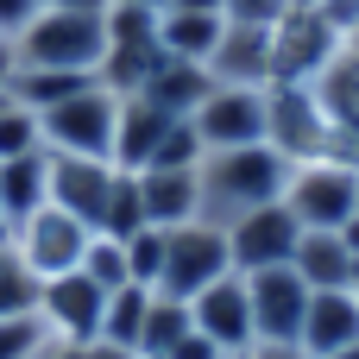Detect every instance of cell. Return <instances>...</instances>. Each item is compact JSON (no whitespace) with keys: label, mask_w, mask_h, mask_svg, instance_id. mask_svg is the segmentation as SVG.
Here are the masks:
<instances>
[{"label":"cell","mask_w":359,"mask_h":359,"mask_svg":"<svg viewBox=\"0 0 359 359\" xmlns=\"http://www.w3.org/2000/svg\"><path fill=\"white\" fill-rule=\"evenodd\" d=\"M290 158L278 145H233V151H202L196 164V215L215 227H233L252 208L284 202Z\"/></svg>","instance_id":"1"},{"label":"cell","mask_w":359,"mask_h":359,"mask_svg":"<svg viewBox=\"0 0 359 359\" xmlns=\"http://www.w3.org/2000/svg\"><path fill=\"white\" fill-rule=\"evenodd\" d=\"M13 44V63L19 69H82L95 76L101 57H107V25L101 13H76V6H38L32 25Z\"/></svg>","instance_id":"2"},{"label":"cell","mask_w":359,"mask_h":359,"mask_svg":"<svg viewBox=\"0 0 359 359\" xmlns=\"http://www.w3.org/2000/svg\"><path fill=\"white\" fill-rule=\"evenodd\" d=\"M284 208L297 215V227H328V233H341L359 215V164H347L341 151H322V158L290 164Z\"/></svg>","instance_id":"3"},{"label":"cell","mask_w":359,"mask_h":359,"mask_svg":"<svg viewBox=\"0 0 359 359\" xmlns=\"http://www.w3.org/2000/svg\"><path fill=\"white\" fill-rule=\"evenodd\" d=\"M114 120H120V95L101 88V76H95L82 95H69V101H57V107L38 114V126H44V151L107 158V164H114Z\"/></svg>","instance_id":"4"},{"label":"cell","mask_w":359,"mask_h":359,"mask_svg":"<svg viewBox=\"0 0 359 359\" xmlns=\"http://www.w3.org/2000/svg\"><path fill=\"white\" fill-rule=\"evenodd\" d=\"M265 145H278L290 164L334 151V120L309 82H271L265 88Z\"/></svg>","instance_id":"5"},{"label":"cell","mask_w":359,"mask_h":359,"mask_svg":"<svg viewBox=\"0 0 359 359\" xmlns=\"http://www.w3.org/2000/svg\"><path fill=\"white\" fill-rule=\"evenodd\" d=\"M233 271V252H227V227L215 221H183V227H164V271H158V290L164 297H202L215 278Z\"/></svg>","instance_id":"6"},{"label":"cell","mask_w":359,"mask_h":359,"mask_svg":"<svg viewBox=\"0 0 359 359\" xmlns=\"http://www.w3.org/2000/svg\"><path fill=\"white\" fill-rule=\"evenodd\" d=\"M341 57V32L316 6H290L271 25V82H316Z\"/></svg>","instance_id":"7"},{"label":"cell","mask_w":359,"mask_h":359,"mask_svg":"<svg viewBox=\"0 0 359 359\" xmlns=\"http://www.w3.org/2000/svg\"><path fill=\"white\" fill-rule=\"evenodd\" d=\"M88 240H95V227H82L76 215H63L57 202H44L38 215H25V221L13 227V246H19V259L32 265L38 284H44V278H63V271H82Z\"/></svg>","instance_id":"8"},{"label":"cell","mask_w":359,"mask_h":359,"mask_svg":"<svg viewBox=\"0 0 359 359\" xmlns=\"http://www.w3.org/2000/svg\"><path fill=\"white\" fill-rule=\"evenodd\" d=\"M246 297H252V334L259 347H297L303 316H309V284L297 278V265H271V271H240Z\"/></svg>","instance_id":"9"},{"label":"cell","mask_w":359,"mask_h":359,"mask_svg":"<svg viewBox=\"0 0 359 359\" xmlns=\"http://www.w3.org/2000/svg\"><path fill=\"white\" fill-rule=\"evenodd\" d=\"M202 151H233V145H265V88H208L202 107L189 114Z\"/></svg>","instance_id":"10"},{"label":"cell","mask_w":359,"mask_h":359,"mask_svg":"<svg viewBox=\"0 0 359 359\" xmlns=\"http://www.w3.org/2000/svg\"><path fill=\"white\" fill-rule=\"evenodd\" d=\"M101 309H107V290L82 271H63V278L38 284V316H44L50 341H63V347H88L101 334Z\"/></svg>","instance_id":"11"},{"label":"cell","mask_w":359,"mask_h":359,"mask_svg":"<svg viewBox=\"0 0 359 359\" xmlns=\"http://www.w3.org/2000/svg\"><path fill=\"white\" fill-rule=\"evenodd\" d=\"M114 177H120V164H107V158H69V151H50V164H44V189H50V202H57L63 215H76L82 227H101V208H107V196H114Z\"/></svg>","instance_id":"12"},{"label":"cell","mask_w":359,"mask_h":359,"mask_svg":"<svg viewBox=\"0 0 359 359\" xmlns=\"http://www.w3.org/2000/svg\"><path fill=\"white\" fill-rule=\"evenodd\" d=\"M297 240H303V227H297V215H290L284 202L252 208V215H240V221L227 227L233 271H271V265H290V259H297Z\"/></svg>","instance_id":"13"},{"label":"cell","mask_w":359,"mask_h":359,"mask_svg":"<svg viewBox=\"0 0 359 359\" xmlns=\"http://www.w3.org/2000/svg\"><path fill=\"white\" fill-rule=\"evenodd\" d=\"M189 322H196L221 353L259 347V334H252V297H246V278H240V271H227V278H215L202 297H189Z\"/></svg>","instance_id":"14"},{"label":"cell","mask_w":359,"mask_h":359,"mask_svg":"<svg viewBox=\"0 0 359 359\" xmlns=\"http://www.w3.org/2000/svg\"><path fill=\"white\" fill-rule=\"evenodd\" d=\"M202 69L221 88H271V25H233L227 19V32Z\"/></svg>","instance_id":"15"},{"label":"cell","mask_w":359,"mask_h":359,"mask_svg":"<svg viewBox=\"0 0 359 359\" xmlns=\"http://www.w3.org/2000/svg\"><path fill=\"white\" fill-rule=\"evenodd\" d=\"M353 341H359V290H316L297 347L309 359H328L341 347H353Z\"/></svg>","instance_id":"16"},{"label":"cell","mask_w":359,"mask_h":359,"mask_svg":"<svg viewBox=\"0 0 359 359\" xmlns=\"http://www.w3.org/2000/svg\"><path fill=\"white\" fill-rule=\"evenodd\" d=\"M177 126V114H164L158 101H145V95H120V120H114V164L120 170H145L151 164V151H158V139Z\"/></svg>","instance_id":"17"},{"label":"cell","mask_w":359,"mask_h":359,"mask_svg":"<svg viewBox=\"0 0 359 359\" xmlns=\"http://www.w3.org/2000/svg\"><path fill=\"white\" fill-rule=\"evenodd\" d=\"M297 278L309 284V290H353V246H347V233H328V227H303V240H297Z\"/></svg>","instance_id":"18"},{"label":"cell","mask_w":359,"mask_h":359,"mask_svg":"<svg viewBox=\"0 0 359 359\" xmlns=\"http://www.w3.org/2000/svg\"><path fill=\"white\" fill-rule=\"evenodd\" d=\"M227 19L221 13H196V6H164L158 13V50L183 57V63H208V50L221 44Z\"/></svg>","instance_id":"19"},{"label":"cell","mask_w":359,"mask_h":359,"mask_svg":"<svg viewBox=\"0 0 359 359\" xmlns=\"http://www.w3.org/2000/svg\"><path fill=\"white\" fill-rule=\"evenodd\" d=\"M139 196H145V227L202 221L196 215V170H139Z\"/></svg>","instance_id":"20"},{"label":"cell","mask_w":359,"mask_h":359,"mask_svg":"<svg viewBox=\"0 0 359 359\" xmlns=\"http://www.w3.org/2000/svg\"><path fill=\"white\" fill-rule=\"evenodd\" d=\"M215 88V76L202 69V63H183V57H164L158 69H151V82L139 88L145 101H158L164 114H177V120H189L196 107H202V95Z\"/></svg>","instance_id":"21"},{"label":"cell","mask_w":359,"mask_h":359,"mask_svg":"<svg viewBox=\"0 0 359 359\" xmlns=\"http://www.w3.org/2000/svg\"><path fill=\"white\" fill-rule=\"evenodd\" d=\"M44 164H50V151H25V158H6L0 164V215H6V227H19L25 215H38L50 202Z\"/></svg>","instance_id":"22"},{"label":"cell","mask_w":359,"mask_h":359,"mask_svg":"<svg viewBox=\"0 0 359 359\" xmlns=\"http://www.w3.org/2000/svg\"><path fill=\"white\" fill-rule=\"evenodd\" d=\"M309 88L322 95V107H328V120H334V145H341V139H359V63L353 57L341 50Z\"/></svg>","instance_id":"23"},{"label":"cell","mask_w":359,"mask_h":359,"mask_svg":"<svg viewBox=\"0 0 359 359\" xmlns=\"http://www.w3.org/2000/svg\"><path fill=\"white\" fill-rule=\"evenodd\" d=\"M95 76H82V69H13V82H6V95L19 101V107H32V114H44V107H57V101H69V95H82Z\"/></svg>","instance_id":"24"},{"label":"cell","mask_w":359,"mask_h":359,"mask_svg":"<svg viewBox=\"0 0 359 359\" xmlns=\"http://www.w3.org/2000/svg\"><path fill=\"white\" fill-rule=\"evenodd\" d=\"M145 309H151V290H145V284H120V290H107V309H101V334H95V341H114V347L139 353V328H145Z\"/></svg>","instance_id":"25"},{"label":"cell","mask_w":359,"mask_h":359,"mask_svg":"<svg viewBox=\"0 0 359 359\" xmlns=\"http://www.w3.org/2000/svg\"><path fill=\"white\" fill-rule=\"evenodd\" d=\"M196 322H189V303L183 297H164V290H151V309H145V328H139V353L164 359L183 334H189Z\"/></svg>","instance_id":"26"},{"label":"cell","mask_w":359,"mask_h":359,"mask_svg":"<svg viewBox=\"0 0 359 359\" xmlns=\"http://www.w3.org/2000/svg\"><path fill=\"white\" fill-rule=\"evenodd\" d=\"M139 227H145L139 170H120V177H114V196H107V208H101V227H95V233H107V240H133Z\"/></svg>","instance_id":"27"},{"label":"cell","mask_w":359,"mask_h":359,"mask_svg":"<svg viewBox=\"0 0 359 359\" xmlns=\"http://www.w3.org/2000/svg\"><path fill=\"white\" fill-rule=\"evenodd\" d=\"M101 25H107V50H151V44H158V13H151V6L114 0V6L101 13Z\"/></svg>","instance_id":"28"},{"label":"cell","mask_w":359,"mask_h":359,"mask_svg":"<svg viewBox=\"0 0 359 359\" xmlns=\"http://www.w3.org/2000/svg\"><path fill=\"white\" fill-rule=\"evenodd\" d=\"M25 151H44V126H38L32 107H19L13 95H0V164L25 158Z\"/></svg>","instance_id":"29"},{"label":"cell","mask_w":359,"mask_h":359,"mask_svg":"<svg viewBox=\"0 0 359 359\" xmlns=\"http://www.w3.org/2000/svg\"><path fill=\"white\" fill-rule=\"evenodd\" d=\"M19 309H38V278L19 259V246L0 240V316H19Z\"/></svg>","instance_id":"30"},{"label":"cell","mask_w":359,"mask_h":359,"mask_svg":"<svg viewBox=\"0 0 359 359\" xmlns=\"http://www.w3.org/2000/svg\"><path fill=\"white\" fill-rule=\"evenodd\" d=\"M50 347V328L38 309H19V316H0V359H38Z\"/></svg>","instance_id":"31"},{"label":"cell","mask_w":359,"mask_h":359,"mask_svg":"<svg viewBox=\"0 0 359 359\" xmlns=\"http://www.w3.org/2000/svg\"><path fill=\"white\" fill-rule=\"evenodd\" d=\"M82 278H95L101 290H120V284H133V271H126V240H107V233H95V240H88V252H82Z\"/></svg>","instance_id":"32"},{"label":"cell","mask_w":359,"mask_h":359,"mask_svg":"<svg viewBox=\"0 0 359 359\" xmlns=\"http://www.w3.org/2000/svg\"><path fill=\"white\" fill-rule=\"evenodd\" d=\"M202 164V139H196V126L189 120H177L164 139H158V151H151V164L145 170H196Z\"/></svg>","instance_id":"33"},{"label":"cell","mask_w":359,"mask_h":359,"mask_svg":"<svg viewBox=\"0 0 359 359\" xmlns=\"http://www.w3.org/2000/svg\"><path fill=\"white\" fill-rule=\"evenodd\" d=\"M126 271H133V284L158 290V271H164V227H139V233L126 240Z\"/></svg>","instance_id":"34"},{"label":"cell","mask_w":359,"mask_h":359,"mask_svg":"<svg viewBox=\"0 0 359 359\" xmlns=\"http://www.w3.org/2000/svg\"><path fill=\"white\" fill-rule=\"evenodd\" d=\"M221 13L233 25H278L290 13V0H221Z\"/></svg>","instance_id":"35"},{"label":"cell","mask_w":359,"mask_h":359,"mask_svg":"<svg viewBox=\"0 0 359 359\" xmlns=\"http://www.w3.org/2000/svg\"><path fill=\"white\" fill-rule=\"evenodd\" d=\"M38 6H44V0H0V38H19Z\"/></svg>","instance_id":"36"},{"label":"cell","mask_w":359,"mask_h":359,"mask_svg":"<svg viewBox=\"0 0 359 359\" xmlns=\"http://www.w3.org/2000/svg\"><path fill=\"white\" fill-rule=\"evenodd\" d=\"M164 359H227V353H221V347H215L202 328H189V334H183V341H177V347H170Z\"/></svg>","instance_id":"37"},{"label":"cell","mask_w":359,"mask_h":359,"mask_svg":"<svg viewBox=\"0 0 359 359\" xmlns=\"http://www.w3.org/2000/svg\"><path fill=\"white\" fill-rule=\"evenodd\" d=\"M76 359H139V353H126L114 341H88V347H76Z\"/></svg>","instance_id":"38"},{"label":"cell","mask_w":359,"mask_h":359,"mask_svg":"<svg viewBox=\"0 0 359 359\" xmlns=\"http://www.w3.org/2000/svg\"><path fill=\"white\" fill-rule=\"evenodd\" d=\"M44 6H76V13H107L114 0H44Z\"/></svg>","instance_id":"39"},{"label":"cell","mask_w":359,"mask_h":359,"mask_svg":"<svg viewBox=\"0 0 359 359\" xmlns=\"http://www.w3.org/2000/svg\"><path fill=\"white\" fill-rule=\"evenodd\" d=\"M13 69H19V63H13V44L0 38V95H6V82H13Z\"/></svg>","instance_id":"40"},{"label":"cell","mask_w":359,"mask_h":359,"mask_svg":"<svg viewBox=\"0 0 359 359\" xmlns=\"http://www.w3.org/2000/svg\"><path fill=\"white\" fill-rule=\"evenodd\" d=\"M259 359H309L303 347H259Z\"/></svg>","instance_id":"41"},{"label":"cell","mask_w":359,"mask_h":359,"mask_svg":"<svg viewBox=\"0 0 359 359\" xmlns=\"http://www.w3.org/2000/svg\"><path fill=\"white\" fill-rule=\"evenodd\" d=\"M341 50H347V57H353V63H359V19H353V25H347V38H341Z\"/></svg>","instance_id":"42"},{"label":"cell","mask_w":359,"mask_h":359,"mask_svg":"<svg viewBox=\"0 0 359 359\" xmlns=\"http://www.w3.org/2000/svg\"><path fill=\"white\" fill-rule=\"evenodd\" d=\"M177 6H196V13H221V0H177ZM227 19V13H221Z\"/></svg>","instance_id":"43"},{"label":"cell","mask_w":359,"mask_h":359,"mask_svg":"<svg viewBox=\"0 0 359 359\" xmlns=\"http://www.w3.org/2000/svg\"><path fill=\"white\" fill-rule=\"evenodd\" d=\"M44 359H76V347H63V341H50V347H44Z\"/></svg>","instance_id":"44"},{"label":"cell","mask_w":359,"mask_h":359,"mask_svg":"<svg viewBox=\"0 0 359 359\" xmlns=\"http://www.w3.org/2000/svg\"><path fill=\"white\" fill-rule=\"evenodd\" d=\"M126 6H151V13H164V6H177V0H126Z\"/></svg>","instance_id":"45"},{"label":"cell","mask_w":359,"mask_h":359,"mask_svg":"<svg viewBox=\"0 0 359 359\" xmlns=\"http://www.w3.org/2000/svg\"><path fill=\"white\" fill-rule=\"evenodd\" d=\"M328 359H359V341H353V347H341V353H328Z\"/></svg>","instance_id":"46"},{"label":"cell","mask_w":359,"mask_h":359,"mask_svg":"<svg viewBox=\"0 0 359 359\" xmlns=\"http://www.w3.org/2000/svg\"><path fill=\"white\" fill-rule=\"evenodd\" d=\"M227 359H259V347H246V353H227Z\"/></svg>","instance_id":"47"},{"label":"cell","mask_w":359,"mask_h":359,"mask_svg":"<svg viewBox=\"0 0 359 359\" xmlns=\"http://www.w3.org/2000/svg\"><path fill=\"white\" fill-rule=\"evenodd\" d=\"M0 240H13V227H6V215H0Z\"/></svg>","instance_id":"48"},{"label":"cell","mask_w":359,"mask_h":359,"mask_svg":"<svg viewBox=\"0 0 359 359\" xmlns=\"http://www.w3.org/2000/svg\"><path fill=\"white\" fill-rule=\"evenodd\" d=\"M290 6H322V0H290Z\"/></svg>","instance_id":"49"},{"label":"cell","mask_w":359,"mask_h":359,"mask_svg":"<svg viewBox=\"0 0 359 359\" xmlns=\"http://www.w3.org/2000/svg\"><path fill=\"white\" fill-rule=\"evenodd\" d=\"M139 359H151V353H139Z\"/></svg>","instance_id":"50"},{"label":"cell","mask_w":359,"mask_h":359,"mask_svg":"<svg viewBox=\"0 0 359 359\" xmlns=\"http://www.w3.org/2000/svg\"><path fill=\"white\" fill-rule=\"evenodd\" d=\"M38 359H44V353H38Z\"/></svg>","instance_id":"51"}]
</instances>
